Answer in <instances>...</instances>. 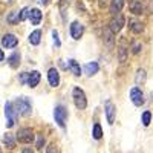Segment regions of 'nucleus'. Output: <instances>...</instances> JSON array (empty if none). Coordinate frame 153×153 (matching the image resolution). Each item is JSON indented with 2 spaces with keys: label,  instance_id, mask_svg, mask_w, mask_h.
Returning <instances> with one entry per match:
<instances>
[{
  "label": "nucleus",
  "instance_id": "obj_31",
  "mask_svg": "<svg viewBox=\"0 0 153 153\" xmlns=\"http://www.w3.org/2000/svg\"><path fill=\"white\" fill-rule=\"evenodd\" d=\"M141 43H133V48H132V52L133 54H139V51H141Z\"/></svg>",
  "mask_w": 153,
  "mask_h": 153
},
{
  "label": "nucleus",
  "instance_id": "obj_14",
  "mask_svg": "<svg viewBox=\"0 0 153 153\" xmlns=\"http://www.w3.org/2000/svg\"><path fill=\"white\" fill-rule=\"evenodd\" d=\"M29 20H31L32 25H40V22H42V11L38 9V8L31 9V12H29Z\"/></svg>",
  "mask_w": 153,
  "mask_h": 153
},
{
  "label": "nucleus",
  "instance_id": "obj_15",
  "mask_svg": "<svg viewBox=\"0 0 153 153\" xmlns=\"http://www.w3.org/2000/svg\"><path fill=\"white\" fill-rule=\"evenodd\" d=\"M40 72L38 71H32L31 74H29V78H28V86L29 87H35L38 83H40Z\"/></svg>",
  "mask_w": 153,
  "mask_h": 153
},
{
  "label": "nucleus",
  "instance_id": "obj_12",
  "mask_svg": "<svg viewBox=\"0 0 153 153\" xmlns=\"http://www.w3.org/2000/svg\"><path fill=\"white\" fill-rule=\"evenodd\" d=\"M129 8H130V12H133L135 16H141L143 11H144V6L141 5V2H139V0H132L130 5H129Z\"/></svg>",
  "mask_w": 153,
  "mask_h": 153
},
{
  "label": "nucleus",
  "instance_id": "obj_21",
  "mask_svg": "<svg viewBox=\"0 0 153 153\" xmlns=\"http://www.w3.org/2000/svg\"><path fill=\"white\" fill-rule=\"evenodd\" d=\"M69 69L72 71V74L75 76H80L81 75V68H80V65L75 60H69Z\"/></svg>",
  "mask_w": 153,
  "mask_h": 153
},
{
  "label": "nucleus",
  "instance_id": "obj_19",
  "mask_svg": "<svg viewBox=\"0 0 153 153\" xmlns=\"http://www.w3.org/2000/svg\"><path fill=\"white\" fill-rule=\"evenodd\" d=\"M40 40H42V31L40 29H35L34 32H31V35H29V43L31 45L37 46L40 43Z\"/></svg>",
  "mask_w": 153,
  "mask_h": 153
},
{
  "label": "nucleus",
  "instance_id": "obj_18",
  "mask_svg": "<svg viewBox=\"0 0 153 153\" xmlns=\"http://www.w3.org/2000/svg\"><path fill=\"white\" fill-rule=\"evenodd\" d=\"M146 78H147L146 71H144V69H138V71H136V76H135L136 86H143V84L146 83Z\"/></svg>",
  "mask_w": 153,
  "mask_h": 153
},
{
  "label": "nucleus",
  "instance_id": "obj_17",
  "mask_svg": "<svg viewBox=\"0 0 153 153\" xmlns=\"http://www.w3.org/2000/svg\"><path fill=\"white\" fill-rule=\"evenodd\" d=\"M129 28H130L132 32H135V34H141V32L144 31L143 23L138 22V20H129Z\"/></svg>",
  "mask_w": 153,
  "mask_h": 153
},
{
  "label": "nucleus",
  "instance_id": "obj_9",
  "mask_svg": "<svg viewBox=\"0 0 153 153\" xmlns=\"http://www.w3.org/2000/svg\"><path fill=\"white\" fill-rule=\"evenodd\" d=\"M83 31H84V28H83L81 23L74 22V23L71 25V37L74 38V40H80L81 35H83Z\"/></svg>",
  "mask_w": 153,
  "mask_h": 153
},
{
  "label": "nucleus",
  "instance_id": "obj_32",
  "mask_svg": "<svg viewBox=\"0 0 153 153\" xmlns=\"http://www.w3.org/2000/svg\"><path fill=\"white\" fill-rule=\"evenodd\" d=\"M43 146H45V138L40 135V136L37 138V149H42Z\"/></svg>",
  "mask_w": 153,
  "mask_h": 153
},
{
  "label": "nucleus",
  "instance_id": "obj_4",
  "mask_svg": "<svg viewBox=\"0 0 153 153\" xmlns=\"http://www.w3.org/2000/svg\"><path fill=\"white\" fill-rule=\"evenodd\" d=\"M16 113H17V110L14 109V104H12V103H6V106H5V117H6V127H8V129H11V127L14 126V123H16Z\"/></svg>",
  "mask_w": 153,
  "mask_h": 153
},
{
  "label": "nucleus",
  "instance_id": "obj_5",
  "mask_svg": "<svg viewBox=\"0 0 153 153\" xmlns=\"http://www.w3.org/2000/svg\"><path fill=\"white\" fill-rule=\"evenodd\" d=\"M16 138H17V141H19V143L29 144V143L34 141V132H32L31 129H28V127H26V129H20V130L17 132Z\"/></svg>",
  "mask_w": 153,
  "mask_h": 153
},
{
  "label": "nucleus",
  "instance_id": "obj_22",
  "mask_svg": "<svg viewBox=\"0 0 153 153\" xmlns=\"http://www.w3.org/2000/svg\"><path fill=\"white\" fill-rule=\"evenodd\" d=\"M8 63H9V66L12 68V69H16V68H19V65H20V54H12L9 58H8Z\"/></svg>",
  "mask_w": 153,
  "mask_h": 153
},
{
  "label": "nucleus",
  "instance_id": "obj_2",
  "mask_svg": "<svg viewBox=\"0 0 153 153\" xmlns=\"http://www.w3.org/2000/svg\"><path fill=\"white\" fill-rule=\"evenodd\" d=\"M16 107H17V112H20L23 117H28V115H31V112H32L31 101L28 98H25V97H22L16 101Z\"/></svg>",
  "mask_w": 153,
  "mask_h": 153
},
{
  "label": "nucleus",
  "instance_id": "obj_23",
  "mask_svg": "<svg viewBox=\"0 0 153 153\" xmlns=\"http://www.w3.org/2000/svg\"><path fill=\"white\" fill-rule=\"evenodd\" d=\"M6 22H8L9 25H16V23H19V22H20V12H19V11H12L11 14L6 17Z\"/></svg>",
  "mask_w": 153,
  "mask_h": 153
},
{
  "label": "nucleus",
  "instance_id": "obj_26",
  "mask_svg": "<svg viewBox=\"0 0 153 153\" xmlns=\"http://www.w3.org/2000/svg\"><path fill=\"white\" fill-rule=\"evenodd\" d=\"M118 58H120V63H126V58H127V49L124 46H120L118 49Z\"/></svg>",
  "mask_w": 153,
  "mask_h": 153
},
{
  "label": "nucleus",
  "instance_id": "obj_34",
  "mask_svg": "<svg viewBox=\"0 0 153 153\" xmlns=\"http://www.w3.org/2000/svg\"><path fill=\"white\" fill-rule=\"evenodd\" d=\"M22 153H34V150H32V149H23Z\"/></svg>",
  "mask_w": 153,
  "mask_h": 153
},
{
  "label": "nucleus",
  "instance_id": "obj_35",
  "mask_svg": "<svg viewBox=\"0 0 153 153\" xmlns=\"http://www.w3.org/2000/svg\"><path fill=\"white\" fill-rule=\"evenodd\" d=\"M3 58H5V54H3V51L0 49V61H3Z\"/></svg>",
  "mask_w": 153,
  "mask_h": 153
},
{
  "label": "nucleus",
  "instance_id": "obj_8",
  "mask_svg": "<svg viewBox=\"0 0 153 153\" xmlns=\"http://www.w3.org/2000/svg\"><path fill=\"white\" fill-rule=\"evenodd\" d=\"M2 45H3V48H6V49H12V48H16V46L19 45V38H17L14 34H6V35H3V38H2Z\"/></svg>",
  "mask_w": 153,
  "mask_h": 153
},
{
  "label": "nucleus",
  "instance_id": "obj_13",
  "mask_svg": "<svg viewBox=\"0 0 153 153\" xmlns=\"http://www.w3.org/2000/svg\"><path fill=\"white\" fill-rule=\"evenodd\" d=\"M124 6V0H112L110 2V12L113 16H118Z\"/></svg>",
  "mask_w": 153,
  "mask_h": 153
},
{
  "label": "nucleus",
  "instance_id": "obj_11",
  "mask_svg": "<svg viewBox=\"0 0 153 153\" xmlns=\"http://www.w3.org/2000/svg\"><path fill=\"white\" fill-rule=\"evenodd\" d=\"M104 110H106L107 123H109V124H113V121H115V115H117V107H115V104L112 103V101H107Z\"/></svg>",
  "mask_w": 153,
  "mask_h": 153
},
{
  "label": "nucleus",
  "instance_id": "obj_27",
  "mask_svg": "<svg viewBox=\"0 0 153 153\" xmlns=\"http://www.w3.org/2000/svg\"><path fill=\"white\" fill-rule=\"evenodd\" d=\"M141 120H143V126H146V127H147V126L150 124V120H152V113H150L149 110H147V112H144Z\"/></svg>",
  "mask_w": 153,
  "mask_h": 153
},
{
  "label": "nucleus",
  "instance_id": "obj_25",
  "mask_svg": "<svg viewBox=\"0 0 153 153\" xmlns=\"http://www.w3.org/2000/svg\"><path fill=\"white\" fill-rule=\"evenodd\" d=\"M3 143L6 144V147H8V149H14V146H16V143H14V138H12V135H9V133H6V135H5V138H3Z\"/></svg>",
  "mask_w": 153,
  "mask_h": 153
},
{
  "label": "nucleus",
  "instance_id": "obj_30",
  "mask_svg": "<svg viewBox=\"0 0 153 153\" xmlns=\"http://www.w3.org/2000/svg\"><path fill=\"white\" fill-rule=\"evenodd\" d=\"M28 78H29V72H23V74L20 75V83L28 84Z\"/></svg>",
  "mask_w": 153,
  "mask_h": 153
},
{
  "label": "nucleus",
  "instance_id": "obj_7",
  "mask_svg": "<svg viewBox=\"0 0 153 153\" xmlns=\"http://www.w3.org/2000/svg\"><path fill=\"white\" fill-rule=\"evenodd\" d=\"M130 100H132V103L138 107H141L144 104V95L141 92V89L139 87H133L132 91H130Z\"/></svg>",
  "mask_w": 153,
  "mask_h": 153
},
{
  "label": "nucleus",
  "instance_id": "obj_16",
  "mask_svg": "<svg viewBox=\"0 0 153 153\" xmlns=\"http://www.w3.org/2000/svg\"><path fill=\"white\" fill-rule=\"evenodd\" d=\"M98 69H100V66H98L97 61L87 63V65L84 66V72H86V75H89V76H92V75L98 74Z\"/></svg>",
  "mask_w": 153,
  "mask_h": 153
},
{
  "label": "nucleus",
  "instance_id": "obj_33",
  "mask_svg": "<svg viewBox=\"0 0 153 153\" xmlns=\"http://www.w3.org/2000/svg\"><path fill=\"white\" fill-rule=\"evenodd\" d=\"M46 153H58V150H57V146H55V144H51V146H48V150H46Z\"/></svg>",
  "mask_w": 153,
  "mask_h": 153
},
{
  "label": "nucleus",
  "instance_id": "obj_10",
  "mask_svg": "<svg viewBox=\"0 0 153 153\" xmlns=\"http://www.w3.org/2000/svg\"><path fill=\"white\" fill-rule=\"evenodd\" d=\"M48 81H49V84L52 87H57L60 84V74H58V71L55 68H51L48 71Z\"/></svg>",
  "mask_w": 153,
  "mask_h": 153
},
{
  "label": "nucleus",
  "instance_id": "obj_3",
  "mask_svg": "<svg viewBox=\"0 0 153 153\" xmlns=\"http://www.w3.org/2000/svg\"><path fill=\"white\" fill-rule=\"evenodd\" d=\"M54 118H55V123L65 129L66 126V120H68V110L65 109V106H57L55 110H54Z\"/></svg>",
  "mask_w": 153,
  "mask_h": 153
},
{
  "label": "nucleus",
  "instance_id": "obj_1",
  "mask_svg": "<svg viewBox=\"0 0 153 153\" xmlns=\"http://www.w3.org/2000/svg\"><path fill=\"white\" fill-rule=\"evenodd\" d=\"M72 97H74V104L76 106V109L83 110V109L87 107V100H86V94L83 92V89H80V87H74Z\"/></svg>",
  "mask_w": 153,
  "mask_h": 153
},
{
  "label": "nucleus",
  "instance_id": "obj_6",
  "mask_svg": "<svg viewBox=\"0 0 153 153\" xmlns=\"http://www.w3.org/2000/svg\"><path fill=\"white\" fill-rule=\"evenodd\" d=\"M123 26H124V17H123L121 14L115 16V17L110 20V23H109V29H110L113 34L120 32V31L123 29Z\"/></svg>",
  "mask_w": 153,
  "mask_h": 153
},
{
  "label": "nucleus",
  "instance_id": "obj_36",
  "mask_svg": "<svg viewBox=\"0 0 153 153\" xmlns=\"http://www.w3.org/2000/svg\"><path fill=\"white\" fill-rule=\"evenodd\" d=\"M40 2H42L43 5H49V2H51V0H40Z\"/></svg>",
  "mask_w": 153,
  "mask_h": 153
},
{
  "label": "nucleus",
  "instance_id": "obj_24",
  "mask_svg": "<svg viewBox=\"0 0 153 153\" xmlns=\"http://www.w3.org/2000/svg\"><path fill=\"white\" fill-rule=\"evenodd\" d=\"M92 136L95 138V139H101V136H103V129H101V126L97 123L95 126H94V130H92Z\"/></svg>",
  "mask_w": 153,
  "mask_h": 153
},
{
  "label": "nucleus",
  "instance_id": "obj_28",
  "mask_svg": "<svg viewBox=\"0 0 153 153\" xmlns=\"http://www.w3.org/2000/svg\"><path fill=\"white\" fill-rule=\"evenodd\" d=\"M29 8H23L22 11H20V22H23V20H26V19H29Z\"/></svg>",
  "mask_w": 153,
  "mask_h": 153
},
{
  "label": "nucleus",
  "instance_id": "obj_20",
  "mask_svg": "<svg viewBox=\"0 0 153 153\" xmlns=\"http://www.w3.org/2000/svg\"><path fill=\"white\" fill-rule=\"evenodd\" d=\"M103 38H104V42H106V45L109 46V48H112L113 46V32L110 31V29H104V32H103Z\"/></svg>",
  "mask_w": 153,
  "mask_h": 153
},
{
  "label": "nucleus",
  "instance_id": "obj_29",
  "mask_svg": "<svg viewBox=\"0 0 153 153\" xmlns=\"http://www.w3.org/2000/svg\"><path fill=\"white\" fill-rule=\"evenodd\" d=\"M52 38H54L55 46L60 48V46H61V42H60V38H58V32H57V31H52Z\"/></svg>",
  "mask_w": 153,
  "mask_h": 153
}]
</instances>
